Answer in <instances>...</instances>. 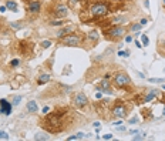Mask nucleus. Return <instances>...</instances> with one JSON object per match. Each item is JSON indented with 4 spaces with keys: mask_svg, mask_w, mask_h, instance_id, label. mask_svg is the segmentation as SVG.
Returning <instances> with one entry per match:
<instances>
[{
    "mask_svg": "<svg viewBox=\"0 0 165 141\" xmlns=\"http://www.w3.org/2000/svg\"><path fill=\"white\" fill-rule=\"evenodd\" d=\"M101 97H103V93H101V91H97V93H95V98H101Z\"/></svg>",
    "mask_w": 165,
    "mask_h": 141,
    "instance_id": "37",
    "label": "nucleus"
},
{
    "mask_svg": "<svg viewBox=\"0 0 165 141\" xmlns=\"http://www.w3.org/2000/svg\"><path fill=\"white\" fill-rule=\"evenodd\" d=\"M164 70H165V69H164Z\"/></svg>",
    "mask_w": 165,
    "mask_h": 141,
    "instance_id": "50",
    "label": "nucleus"
},
{
    "mask_svg": "<svg viewBox=\"0 0 165 141\" xmlns=\"http://www.w3.org/2000/svg\"><path fill=\"white\" fill-rule=\"evenodd\" d=\"M125 33H127V29L123 26H111L110 29L105 30V37L108 40H120L125 37Z\"/></svg>",
    "mask_w": 165,
    "mask_h": 141,
    "instance_id": "3",
    "label": "nucleus"
},
{
    "mask_svg": "<svg viewBox=\"0 0 165 141\" xmlns=\"http://www.w3.org/2000/svg\"><path fill=\"white\" fill-rule=\"evenodd\" d=\"M101 138H103V140H113V134H105V136H103Z\"/></svg>",
    "mask_w": 165,
    "mask_h": 141,
    "instance_id": "31",
    "label": "nucleus"
},
{
    "mask_svg": "<svg viewBox=\"0 0 165 141\" xmlns=\"http://www.w3.org/2000/svg\"><path fill=\"white\" fill-rule=\"evenodd\" d=\"M114 1H120V0H114Z\"/></svg>",
    "mask_w": 165,
    "mask_h": 141,
    "instance_id": "48",
    "label": "nucleus"
},
{
    "mask_svg": "<svg viewBox=\"0 0 165 141\" xmlns=\"http://www.w3.org/2000/svg\"><path fill=\"white\" fill-rule=\"evenodd\" d=\"M6 10H7V7H6V4H4V6H0V13H4Z\"/></svg>",
    "mask_w": 165,
    "mask_h": 141,
    "instance_id": "38",
    "label": "nucleus"
},
{
    "mask_svg": "<svg viewBox=\"0 0 165 141\" xmlns=\"http://www.w3.org/2000/svg\"><path fill=\"white\" fill-rule=\"evenodd\" d=\"M58 40H60V44H63V46H73V47H76V46H81L82 37L78 34H74V33H70V34L64 36V37H61Z\"/></svg>",
    "mask_w": 165,
    "mask_h": 141,
    "instance_id": "5",
    "label": "nucleus"
},
{
    "mask_svg": "<svg viewBox=\"0 0 165 141\" xmlns=\"http://www.w3.org/2000/svg\"><path fill=\"white\" fill-rule=\"evenodd\" d=\"M6 7L10 11H17V3H14L13 0H7L6 1Z\"/></svg>",
    "mask_w": 165,
    "mask_h": 141,
    "instance_id": "16",
    "label": "nucleus"
},
{
    "mask_svg": "<svg viewBox=\"0 0 165 141\" xmlns=\"http://www.w3.org/2000/svg\"><path fill=\"white\" fill-rule=\"evenodd\" d=\"M68 1H70V4H71V6H74V4H77L80 0H68Z\"/></svg>",
    "mask_w": 165,
    "mask_h": 141,
    "instance_id": "41",
    "label": "nucleus"
},
{
    "mask_svg": "<svg viewBox=\"0 0 165 141\" xmlns=\"http://www.w3.org/2000/svg\"><path fill=\"white\" fill-rule=\"evenodd\" d=\"M144 136H145V134H142V136H135V137H134V138H132V140H134V141L142 140V138H144Z\"/></svg>",
    "mask_w": 165,
    "mask_h": 141,
    "instance_id": "34",
    "label": "nucleus"
},
{
    "mask_svg": "<svg viewBox=\"0 0 165 141\" xmlns=\"http://www.w3.org/2000/svg\"><path fill=\"white\" fill-rule=\"evenodd\" d=\"M125 20H127L125 16H115V17H113V19L110 20V24H111V26H121Z\"/></svg>",
    "mask_w": 165,
    "mask_h": 141,
    "instance_id": "14",
    "label": "nucleus"
},
{
    "mask_svg": "<svg viewBox=\"0 0 165 141\" xmlns=\"http://www.w3.org/2000/svg\"><path fill=\"white\" fill-rule=\"evenodd\" d=\"M34 140L36 141H48L50 140V136L48 134H44V133H39L34 136Z\"/></svg>",
    "mask_w": 165,
    "mask_h": 141,
    "instance_id": "17",
    "label": "nucleus"
},
{
    "mask_svg": "<svg viewBox=\"0 0 165 141\" xmlns=\"http://www.w3.org/2000/svg\"><path fill=\"white\" fill-rule=\"evenodd\" d=\"M113 84H114L115 87H118V88H127V87L131 84V78H129L128 74L120 71V73L114 74V77H113Z\"/></svg>",
    "mask_w": 165,
    "mask_h": 141,
    "instance_id": "4",
    "label": "nucleus"
},
{
    "mask_svg": "<svg viewBox=\"0 0 165 141\" xmlns=\"http://www.w3.org/2000/svg\"><path fill=\"white\" fill-rule=\"evenodd\" d=\"M113 115L117 117V118H125L127 113H128V108L125 104L121 103V100H118V103H115V106L113 107Z\"/></svg>",
    "mask_w": 165,
    "mask_h": 141,
    "instance_id": "6",
    "label": "nucleus"
},
{
    "mask_svg": "<svg viewBox=\"0 0 165 141\" xmlns=\"http://www.w3.org/2000/svg\"><path fill=\"white\" fill-rule=\"evenodd\" d=\"M144 4H145V7H147V9L150 7V1H148V0H144Z\"/></svg>",
    "mask_w": 165,
    "mask_h": 141,
    "instance_id": "42",
    "label": "nucleus"
},
{
    "mask_svg": "<svg viewBox=\"0 0 165 141\" xmlns=\"http://www.w3.org/2000/svg\"><path fill=\"white\" fill-rule=\"evenodd\" d=\"M115 128H117V127H115ZM117 130H118V131H125V127H118Z\"/></svg>",
    "mask_w": 165,
    "mask_h": 141,
    "instance_id": "43",
    "label": "nucleus"
},
{
    "mask_svg": "<svg viewBox=\"0 0 165 141\" xmlns=\"http://www.w3.org/2000/svg\"><path fill=\"white\" fill-rule=\"evenodd\" d=\"M135 46H137L138 49H141V47H142V43H140L138 40H135Z\"/></svg>",
    "mask_w": 165,
    "mask_h": 141,
    "instance_id": "40",
    "label": "nucleus"
},
{
    "mask_svg": "<svg viewBox=\"0 0 165 141\" xmlns=\"http://www.w3.org/2000/svg\"><path fill=\"white\" fill-rule=\"evenodd\" d=\"M50 26H64V22H63V19H57V20H54V22H51L50 23Z\"/></svg>",
    "mask_w": 165,
    "mask_h": 141,
    "instance_id": "21",
    "label": "nucleus"
},
{
    "mask_svg": "<svg viewBox=\"0 0 165 141\" xmlns=\"http://www.w3.org/2000/svg\"><path fill=\"white\" fill-rule=\"evenodd\" d=\"M19 64H20V60H19V59H13V60L10 61V66H11V67H17Z\"/></svg>",
    "mask_w": 165,
    "mask_h": 141,
    "instance_id": "27",
    "label": "nucleus"
},
{
    "mask_svg": "<svg viewBox=\"0 0 165 141\" xmlns=\"http://www.w3.org/2000/svg\"><path fill=\"white\" fill-rule=\"evenodd\" d=\"M11 27L16 29V30H19V29L24 27V23H23V22H13V23H11Z\"/></svg>",
    "mask_w": 165,
    "mask_h": 141,
    "instance_id": "20",
    "label": "nucleus"
},
{
    "mask_svg": "<svg viewBox=\"0 0 165 141\" xmlns=\"http://www.w3.org/2000/svg\"><path fill=\"white\" fill-rule=\"evenodd\" d=\"M162 3H164V4H165V0H162Z\"/></svg>",
    "mask_w": 165,
    "mask_h": 141,
    "instance_id": "47",
    "label": "nucleus"
},
{
    "mask_svg": "<svg viewBox=\"0 0 165 141\" xmlns=\"http://www.w3.org/2000/svg\"><path fill=\"white\" fill-rule=\"evenodd\" d=\"M73 140H78V138H77V136H70V137L67 138V141H73Z\"/></svg>",
    "mask_w": 165,
    "mask_h": 141,
    "instance_id": "36",
    "label": "nucleus"
},
{
    "mask_svg": "<svg viewBox=\"0 0 165 141\" xmlns=\"http://www.w3.org/2000/svg\"><path fill=\"white\" fill-rule=\"evenodd\" d=\"M162 90H165V84H162Z\"/></svg>",
    "mask_w": 165,
    "mask_h": 141,
    "instance_id": "46",
    "label": "nucleus"
},
{
    "mask_svg": "<svg viewBox=\"0 0 165 141\" xmlns=\"http://www.w3.org/2000/svg\"><path fill=\"white\" fill-rule=\"evenodd\" d=\"M21 98H23L21 96H16V97L13 98V103H11V104H13V106H19L20 101H21Z\"/></svg>",
    "mask_w": 165,
    "mask_h": 141,
    "instance_id": "24",
    "label": "nucleus"
},
{
    "mask_svg": "<svg viewBox=\"0 0 165 141\" xmlns=\"http://www.w3.org/2000/svg\"><path fill=\"white\" fill-rule=\"evenodd\" d=\"M0 140H9V134L6 131H1L0 130Z\"/></svg>",
    "mask_w": 165,
    "mask_h": 141,
    "instance_id": "28",
    "label": "nucleus"
},
{
    "mask_svg": "<svg viewBox=\"0 0 165 141\" xmlns=\"http://www.w3.org/2000/svg\"><path fill=\"white\" fill-rule=\"evenodd\" d=\"M87 37H88L90 40H93V41H97V40L100 38V34H98V32H95V30H91V32H88Z\"/></svg>",
    "mask_w": 165,
    "mask_h": 141,
    "instance_id": "18",
    "label": "nucleus"
},
{
    "mask_svg": "<svg viewBox=\"0 0 165 141\" xmlns=\"http://www.w3.org/2000/svg\"><path fill=\"white\" fill-rule=\"evenodd\" d=\"M94 127H97V128H98V127H100V123H98V121H95V123H94Z\"/></svg>",
    "mask_w": 165,
    "mask_h": 141,
    "instance_id": "45",
    "label": "nucleus"
},
{
    "mask_svg": "<svg viewBox=\"0 0 165 141\" xmlns=\"http://www.w3.org/2000/svg\"><path fill=\"white\" fill-rule=\"evenodd\" d=\"M53 14H54L57 19H64V17H67V14H68V7H67L66 4H57V6H54V9H53Z\"/></svg>",
    "mask_w": 165,
    "mask_h": 141,
    "instance_id": "8",
    "label": "nucleus"
},
{
    "mask_svg": "<svg viewBox=\"0 0 165 141\" xmlns=\"http://www.w3.org/2000/svg\"><path fill=\"white\" fill-rule=\"evenodd\" d=\"M124 38H125V41H127V43H131V41H132V38H134V37H132V36H125V37H124Z\"/></svg>",
    "mask_w": 165,
    "mask_h": 141,
    "instance_id": "33",
    "label": "nucleus"
},
{
    "mask_svg": "<svg viewBox=\"0 0 165 141\" xmlns=\"http://www.w3.org/2000/svg\"><path fill=\"white\" fill-rule=\"evenodd\" d=\"M74 32V27L73 26H61L60 29H58V32L56 33V36L58 37V38H61V37H64V36H67V34H70V33H73Z\"/></svg>",
    "mask_w": 165,
    "mask_h": 141,
    "instance_id": "11",
    "label": "nucleus"
},
{
    "mask_svg": "<svg viewBox=\"0 0 165 141\" xmlns=\"http://www.w3.org/2000/svg\"><path fill=\"white\" fill-rule=\"evenodd\" d=\"M73 103H74L76 107L82 108V107H85L88 104V98H87V96L84 93H76L74 97H73Z\"/></svg>",
    "mask_w": 165,
    "mask_h": 141,
    "instance_id": "7",
    "label": "nucleus"
},
{
    "mask_svg": "<svg viewBox=\"0 0 165 141\" xmlns=\"http://www.w3.org/2000/svg\"><path fill=\"white\" fill-rule=\"evenodd\" d=\"M41 111H43V114L46 115V114H48V111H50V108H48V106H44V107H43V110H41Z\"/></svg>",
    "mask_w": 165,
    "mask_h": 141,
    "instance_id": "32",
    "label": "nucleus"
},
{
    "mask_svg": "<svg viewBox=\"0 0 165 141\" xmlns=\"http://www.w3.org/2000/svg\"><path fill=\"white\" fill-rule=\"evenodd\" d=\"M24 1H29V0H24Z\"/></svg>",
    "mask_w": 165,
    "mask_h": 141,
    "instance_id": "49",
    "label": "nucleus"
},
{
    "mask_svg": "<svg viewBox=\"0 0 165 141\" xmlns=\"http://www.w3.org/2000/svg\"><path fill=\"white\" fill-rule=\"evenodd\" d=\"M110 11H111L110 4L107 1H103V0H97V1H94V3H91L88 6V13H90V16L93 19L105 17Z\"/></svg>",
    "mask_w": 165,
    "mask_h": 141,
    "instance_id": "2",
    "label": "nucleus"
},
{
    "mask_svg": "<svg viewBox=\"0 0 165 141\" xmlns=\"http://www.w3.org/2000/svg\"><path fill=\"white\" fill-rule=\"evenodd\" d=\"M26 110H27V113H30V114H36V113L39 111L37 101H34V100L27 101V104H26Z\"/></svg>",
    "mask_w": 165,
    "mask_h": 141,
    "instance_id": "13",
    "label": "nucleus"
},
{
    "mask_svg": "<svg viewBox=\"0 0 165 141\" xmlns=\"http://www.w3.org/2000/svg\"><path fill=\"white\" fill-rule=\"evenodd\" d=\"M138 121H140V117H138V115H134L132 118L128 120V124H135V123H138Z\"/></svg>",
    "mask_w": 165,
    "mask_h": 141,
    "instance_id": "26",
    "label": "nucleus"
},
{
    "mask_svg": "<svg viewBox=\"0 0 165 141\" xmlns=\"http://www.w3.org/2000/svg\"><path fill=\"white\" fill-rule=\"evenodd\" d=\"M148 81L150 83H161L162 84L165 81V78H157V77H154V78H148Z\"/></svg>",
    "mask_w": 165,
    "mask_h": 141,
    "instance_id": "25",
    "label": "nucleus"
},
{
    "mask_svg": "<svg viewBox=\"0 0 165 141\" xmlns=\"http://www.w3.org/2000/svg\"><path fill=\"white\" fill-rule=\"evenodd\" d=\"M84 137H85L84 133H78V134H77V138H78V140H80V138H84Z\"/></svg>",
    "mask_w": 165,
    "mask_h": 141,
    "instance_id": "39",
    "label": "nucleus"
},
{
    "mask_svg": "<svg viewBox=\"0 0 165 141\" xmlns=\"http://www.w3.org/2000/svg\"><path fill=\"white\" fill-rule=\"evenodd\" d=\"M51 44H53L51 40H43V41H41V47H43V49H48Z\"/></svg>",
    "mask_w": 165,
    "mask_h": 141,
    "instance_id": "22",
    "label": "nucleus"
},
{
    "mask_svg": "<svg viewBox=\"0 0 165 141\" xmlns=\"http://www.w3.org/2000/svg\"><path fill=\"white\" fill-rule=\"evenodd\" d=\"M141 40H142V46H148V44H150V38H148L147 34L141 36Z\"/></svg>",
    "mask_w": 165,
    "mask_h": 141,
    "instance_id": "23",
    "label": "nucleus"
},
{
    "mask_svg": "<svg viewBox=\"0 0 165 141\" xmlns=\"http://www.w3.org/2000/svg\"><path fill=\"white\" fill-rule=\"evenodd\" d=\"M141 27H142V26H141V24H140V22H138V23H132V24L129 26V30H131V32H134V33H137V32H140V30H141Z\"/></svg>",
    "mask_w": 165,
    "mask_h": 141,
    "instance_id": "19",
    "label": "nucleus"
},
{
    "mask_svg": "<svg viewBox=\"0 0 165 141\" xmlns=\"http://www.w3.org/2000/svg\"><path fill=\"white\" fill-rule=\"evenodd\" d=\"M147 23H148V20H147V19H141V20H140V24H141V26H145Z\"/></svg>",
    "mask_w": 165,
    "mask_h": 141,
    "instance_id": "35",
    "label": "nucleus"
},
{
    "mask_svg": "<svg viewBox=\"0 0 165 141\" xmlns=\"http://www.w3.org/2000/svg\"><path fill=\"white\" fill-rule=\"evenodd\" d=\"M27 10H29V13L30 14H39L41 10V4L39 0H32V1H29V4H27Z\"/></svg>",
    "mask_w": 165,
    "mask_h": 141,
    "instance_id": "10",
    "label": "nucleus"
},
{
    "mask_svg": "<svg viewBox=\"0 0 165 141\" xmlns=\"http://www.w3.org/2000/svg\"><path fill=\"white\" fill-rule=\"evenodd\" d=\"M135 133H140V131H138V130H131V131H129V134H135Z\"/></svg>",
    "mask_w": 165,
    "mask_h": 141,
    "instance_id": "44",
    "label": "nucleus"
},
{
    "mask_svg": "<svg viewBox=\"0 0 165 141\" xmlns=\"http://www.w3.org/2000/svg\"><path fill=\"white\" fill-rule=\"evenodd\" d=\"M11 108H13V104L9 103L6 98H1L0 100V113L3 115H10L11 114Z\"/></svg>",
    "mask_w": 165,
    "mask_h": 141,
    "instance_id": "9",
    "label": "nucleus"
},
{
    "mask_svg": "<svg viewBox=\"0 0 165 141\" xmlns=\"http://www.w3.org/2000/svg\"><path fill=\"white\" fill-rule=\"evenodd\" d=\"M64 114L63 110H56L51 114H46V118L41 121V125L46 131L56 134L60 133L66 128V120H64Z\"/></svg>",
    "mask_w": 165,
    "mask_h": 141,
    "instance_id": "1",
    "label": "nucleus"
},
{
    "mask_svg": "<svg viewBox=\"0 0 165 141\" xmlns=\"http://www.w3.org/2000/svg\"><path fill=\"white\" fill-rule=\"evenodd\" d=\"M121 124H123V118H118V121H114V123H113V125H114V127L121 125Z\"/></svg>",
    "mask_w": 165,
    "mask_h": 141,
    "instance_id": "30",
    "label": "nucleus"
},
{
    "mask_svg": "<svg viewBox=\"0 0 165 141\" xmlns=\"http://www.w3.org/2000/svg\"><path fill=\"white\" fill-rule=\"evenodd\" d=\"M50 80H51V76H50V74H41L40 77L37 78V84H39V86L47 84V83H48Z\"/></svg>",
    "mask_w": 165,
    "mask_h": 141,
    "instance_id": "15",
    "label": "nucleus"
},
{
    "mask_svg": "<svg viewBox=\"0 0 165 141\" xmlns=\"http://www.w3.org/2000/svg\"><path fill=\"white\" fill-rule=\"evenodd\" d=\"M118 56H121V57H128V56H129V50H125V51L120 50V51H118Z\"/></svg>",
    "mask_w": 165,
    "mask_h": 141,
    "instance_id": "29",
    "label": "nucleus"
},
{
    "mask_svg": "<svg viewBox=\"0 0 165 141\" xmlns=\"http://www.w3.org/2000/svg\"><path fill=\"white\" fill-rule=\"evenodd\" d=\"M158 96V90H155V88H151L142 98H144V103H151V101H154L155 100V97Z\"/></svg>",
    "mask_w": 165,
    "mask_h": 141,
    "instance_id": "12",
    "label": "nucleus"
}]
</instances>
